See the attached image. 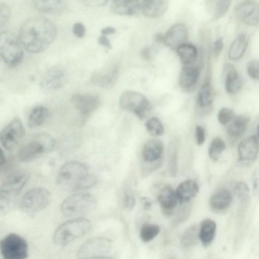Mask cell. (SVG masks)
I'll return each mask as SVG.
<instances>
[{"label":"cell","mask_w":259,"mask_h":259,"mask_svg":"<svg viewBox=\"0 0 259 259\" xmlns=\"http://www.w3.org/2000/svg\"><path fill=\"white\" fill-rule=\"evenodd\" d=\"M56 28L54 23L42 17H34L27 20L19 30V39L25 49L32 53L45 50L56 37Z\"/></svg>","instance_id":"obj_1"},{"label":"cell","mask_w":259,"mask_h":259,"mask_svg":"<svg viewBox=\"0 0 259 259\" xmlns=\"http://www.w3.org/2000/svg\"><path fill=\"white\" fill-rule=\"evenodd\" d=\"M96 178L90 174L88 167L77 161H70L60 167L56 178V184L67 191H75L92 187Z\"/></svg>","instance_id":"obj_2"},{"label":"cell","mask_w":259,"mask_h":259,"mask_svg":"<svg viewBox=\"0 0 259 259\" xmlns=\"http://www.w3.org/2000/svg\"><path fill=\"white\" fill-rule=\"evenodd\" d=\"M91 222L85 218H76L60 225L53 236L55 244L64 246L74 240L84 236L92 229Z\"/></svg>","instance_id":"obj_3"},{"label":"cell","mask_w":259,"mask_h":259,"mask_svg":"<svg viewBox=\"0 0 259 259\" xmlns=\"http://www.w3.org/2000/svg\"><path fill=\"white\" fill-rule=\"evenodd\" d=\"M95 197L88 193L72 194L61 204L62 214L67 217H78L89 213L95 207Z\"/></svg>","instance_id":"obj_4"},{"label":"cell","mask_w":259,"mask_h":259,"mask_svg":"<svg viewBox=\"0 0 259 259\" xmlns=\"http://www.w3.org/2000/svg\"><path fill=\"white\" fill-rule=\"evenodd\" d=\"M54 145V140L51 136L46 134H40L20 149L18 158L23 162L35 159L52 151Z\"/></svg>","instance_id":"obj_5"},{"label":"cell","mask_w":259,"mask_h":259,"mask_svg":"<svg viewBox=\"0 0 259 259\" xmlns=\"http://www.w3.org/2000/svg\"><path fill=\"white\" fill-rule=\"evenodd\" d=\"M0 54L5 63L10 67H15L22 61L23 52L21 47L11 32L2 31L0 34Z\"/></svg>","instance_id":"obj_6"},{"label":"cell","mask_w":259,"mask_h":259,"mask_svg":"<svg viewBox=\"0 0 259 259\" xmlns=\"http://www.w3.org/2000/svg\"><path fill=\"white\" fill-rule=\"evenodd\" d=\"M51 201L50 192L45 188L36 187L27 191L19 202L20 209L28 214L35 213L45 209Z\"/></svg>","instance_id":"obj_7"},{"label":"cell","mask_w":259,"mask_h":259,"mask_svg":"<svg viewBox=\"0 0 259 259\" xmlns=\"http://www.w3.org/2000/svg\"><path fill=\"white\" fill-rule=\"evenodd\" d=\"M1 252L4 259H26L28 246L26 240L16 233H10L1 241Z\"/></svg>","instance_id":"obj_8"},{"label":"cell","mask_w":259,"mask_h":259,"mask_svg":"<svg viewBox=\"0 0 259 259\" xmlns=\"http://www.w3.org/2000/svg\"><path fill=\"white\" fill-rule=\"evenodd\" d=\"M119 105L123 110L134 113L141 119L144 118L150 107L145 96L133 91H126L121 95Z\"/></svg>","instance_id":"obj_9"},{"label":"cell","mask_w":259,"mask_h":259,"mask_svg":"<svg viewBox=\"0 0 259 259\" xmlns=\"http://www.w3.org/2000/svg\"><path fill=\"white\" fill-rule=\"evenodd\" d=\"M111 241L104 237L91 238L80 246L77 253V259H92L108 255L111 249Z\"/></svg>","instance_id":"obj_10"},{"label":"cell","mask_w":259,"mask_h":259,"mask_svg":"<svg viewBox=\"0 0 259 259\" xmlns=\"http://www.w3.org/2000/svg\"><path fill=\"white\" fill-rule=\"evenodd\" d=\"M29 175L24 170L13 171L3 181L0 189V196L12 200L13 197L21 190L28 181Z\"/></svg>","instance_id":"obj_11"},{"label":"cell","mask_w":259,"mask_h":259,"mask_svg":"<svg viewBox=\"0 0 259 259\" xmlns=\"http://www.w3.org/2000/svg\"><path fill=\"white\" fill-rule=\"evenodd\" d=\"M25 130L19 119L15 118L9 122L2 131L1 143L7 150L13 149L23 138Z\"/></svg>","instance_id":"obj_12"},{"label":"cell","mask_w":259,"mask_h":259,"mask_svg":"<svg viewBox=\"0 0 259 259\" xmlns=\"http://www.w3.org/2000/svg\"><path fill=\"white\" fill-rule=\"evenodd\" d=\"M234 14L240 22L248 26L259 23V3L254 1H244L235 8Z\"/></svg>","instance_id":"obj_13"},{"label":"cell","mask_w":259,"mask_h":259,"mask_svg":"<svg viewBox=\"0 0 259 259\" xmlns=\"http://www.w3.org/2000/svg\"><path fill=\"white\" fill-rule=\"evenodd\" d=\"M68 78L67 72L64 68L55 67L49 69L42 76L39 87L46 93L55 91L62 87Z\"/></svg>","instance_id":"obj_14"},{"label":"cell","mask_w":259,"mask_h":259,"mask_svg":"<svg viewBox=\"0 0 259 259\" xmlns=\"http://www.w3.org/2000/svg\"><path fill=\"white\" fill-rule=\"evenodd\" d=\"M259 153V142L254 136H250L243 140L238 147V166H247L257 158Z\"/></svg>","instance_id":"obj_15"},{"label":"cell","mask_w":259,"mask_h":259,"mask_svg":"<svg viewBox=\"0 0 259 259\" xmlns=\"http://www.w3.org/2000/svg\"><path fill=\"white\" fill-rule=\"evenodd\" d=\"M71 101L82 117L85 118L92 113L100 104L97 96L77 94L72 96Z\"/></svg>","instance_id":"obj_16"},{"label":"cell","mask_w":259,"mask_h":259,"mask_svg":"<svg viewBox=\"0 0 259 259\" xmlns=\"http://www.w3.org/2000/svg\"><path fill=\"white\" fill-rule=\"evenodd\" d=\"M188 30L182 24H177L171 26L164 34L163 43L171 49H177L186 43L188 38Z\"/></svg>","instance_id":"obj_17"},{"label":"cell","mask_w":259,"mask_h":259,"mask_svg":"<svg viewBox=\"0 0 259 259\" xmlns=\"http://www.w3.org/2000/svg\"><path fill=\"white\" fill-rule=\"evenodd\" d=\"M225 88L230 94L238 93L242 86V79L235 67L231 64H225L223 71Z\"/></svg>","instance_id":"obj_18"},{"label":"cell","mask_w":259,"mask_h":259,"mask_svg":"<svg viewBox=\"0 0 259 259\" xmlns=\"http://www.w3.org/2000/svg\"><path fill=\"white\" fill-rule=\"evenodd\" d=\"M157 199L163 214L167 217L171 215L178 202L176 192L166 185L160 190Z\"/></svg>","instance_id":"obj_19"},{"label":"cell","mask_w":259,"mask_h":259,"mask_svg":"<svg viewBox=\"0 0 259 259\" xmlns=\"http://www.w3.org/2000/svg\"><path fill=\"white\" fill-rule=\"evenodd\" d=\"M118 74V68L114 66L105 70L93 72L90 79L94 85L102 88H109L115 82Z\"/></svg>","instance_id":"obj_20"},{"label":"cell","mask_w":259,"mask_h":259,"mask_svg":"<svg viewBox=\"0 0 259 259\" xmlns=\"http://www.w3.org/2000/svg\"><path fill=\"white\" fill-rule=\"evenodd\" d=\"M232 201V196L228 190H217L211 196L209 201L210 207L215 212H222L227 210Z\"/></svg>","instance_id":"obj_21"},{"label":"cell","mask_w":259,"mask_h":259,"mask_svg":"<svg viewBox=\"0 0 259 259\" xmlns=\"http://www.w3.org/2000/svg\"><path fill=\"white\" fill-rule=\"evenodd\" d=\"M142 1L115 0L110 6L111 11L120 15H133L141 12Z\"/></svg>","instance_id":"obj_22"},{"label":"cell","mask_w":259,"mask_h":259,"mask_svg":"<svg viewBox=\"0 0 259 259\" xmlns=\"http://www.w3.org/2000/svg\"><path fill=\"white\" fill-rule=\"evenodd\" d=\"M199 192L197 184L193 180H187L181 183L176 193L178 202L181 204L188 203L193 199Z\"/></svg>","instance_id":"obj_23"},{"label":"cell","mask_w":259,"mask_h":259,"mask_svg":"<svg viewBox=\"0 0 259 259\" xmlns=\"http://www.w3.org/2000/svg\"><path fill=\"white\" fill-rule=\"evenodd\" d=\"M168 2L165 0H145L142 1L141 12L150 18H155L162 16L167 11Z\"/></svg>","instance_id":"obj_24"},{"label":"cell","mask_w":259,"mask_h":259,"mask_svg":"<svg viewBox=\"0 0 259 259\" xmlns=\"http://www.w3.org/2000/svg\"><path fill=\"white\" fill-rule=\"evenodd\" d=\"M163 144L159 139H150L146 142L142 149V157L146 162H152L161 158Z\"/></svg>","instance_id":"obj_25"},{"label":"cell","mask_w":259,"mask_h":259,"mask_svg":"<svg viewBox=\"0 0 259 259\" xmlns=\"http://www.w3.org/2000/svg\"><path fill=\"white\" fill-rule=\"evenodd\" d=\"M249 42V36L246 33L238 35L231 44L228 58L231 60L240 59L245 53Z\"/></svg>","instance_id":"obj_26"},{"label":"cell","mask_w":259,"mask_h":259,"mask_svg":"<svg viewBox=\"0 0 259 259\" xmlns=\"http://www.w3.org/2000/svg\"><path fill=\"white\" fill-rule=\"evenodd\" d=\"M217 225L211 219L203 220L199 228V240L204 247H207L212 242L215 235Z\"/></svg>","instance_id":"obj_27"},{"label":"cell","mask_w":259,"mask_h":259,"mask_svg":"<svg viewBox=\"0 0 259 259\" xmlns=\"http://www.w3.org/2000/svg\"><path fill=\"white\" fill-rule=\"evenodd\" d=\"M199 76V70L195 67L185 66L181 69L179 82L182 89L189 90L196 84Z\"/></svg>","instance_id":"obj_28"},{"label":"cell","mask_w":259,"mask_h":259,"mask_svg":"<svg viewBox=\"0 0 259 259\" xmlns=\"http://www.w3.org/2000/svg\"><path fill=\"white\" fill-rule=\"evenodd\" d=\"M249 120L246 115L235 116L228 126L227 131L228 135L232 138L241 136L246 131Z\"/></svg>","instance_id":"obj_29"},{"label":"cell","mask_w":259,"mask_h":259,"mask_svg":"<svg viewBox=\"0 0 259 259\" xmlns=\"http://www.w3.org/2000/svg\"><path fill=\"white\" fill-rule=\"evenodd\" d=\"M214 99L212 87L208 80L201 87L197 98V104L200 107L212 106Z\"/></svg>","instance_id":"obj_30"},{"label":"cell","mask_w":259,"mask_h":259,"mask_svg":"<svg viewBox=\"0 0 259 259\" xmlns=\"http://www.w3.org/2000/svg\"><path fill=\"white\" fill-rule=\"evenodd\" d=\"M177 54L181 62L185 65L190 64L196 58L197 50L193 45L185 43L177 49Z\"/></svg>","instance_id":"obj_31"},{"label":"cell","mask_w":259,"mask_h":259,"mask_svg":"<svg viewBox=\"0 0 259 259\" xmlns=\"http://www.w3.org/2000/svg\"><path fill=\"white\" fill-rule=\"evenodd\" d=\"M49 114L48 109L42 106L33 108L30 111L28 118V125L30 127H35L40 125Z\"/></svg>","instance_id":"obj_32"},{"label":"cell","mask_w":259,"mask_h":259,"mask_svg":"<svg viewBox=\"0 0 259 259\" xmlns=\"http://www.w3.org/2000/svg\"><path fill=\"white\" fill-rule=\"evenodd\" d=\"M199 228L197 225H192L184 231L180 241L183 247H191L197 243L199 240Z\"/></svg>","instance_id":"obj_33"},{"label":"cell","mask_w":259,"mask_h":259,"mask_svg":"<svg viewBox=\"0 0 259 259\" xmlns=\"http://www.w3.org/2000/svg\"><path fill=\"white\" fill-rule=\"evenodd\" d=\"M33 3L37 10L46 13L59 11L65 5L64 1L59 0L34 1Z\"/></svg>","instance_id":"obj_34"},{"label":"cell","mask_w":259,"mask_h":259,"mask_svg":"<svg viewBox=\"0 0 259 259\" xmlns=\"http://www.w3.org/2000/svg\"><path fill=\"white\" fill-rule=\"evenodd\" d=\"M160 228L156 224H145L140 228L139 236L145 243L153 240L160 233Z\"/></svg>","instance_id":"obj_35"},{"label":"cell","mask_w":259,"mask_h":259,"mask_svg":"<svg viewBox=\"0 0 259 259\" xmlns=\"http://www.w3.org/2000/svg\"><path fill=\"white\" fill-rule=\"evenodd\" d=\"M225 148L226 145L223 140L220 137H215L209 145L208 150V156L213 161H217Z\"/></svg>","instance_id":"obj_36"},{"label":"cell","mask_w":259,"mask_h":259,"mask_svg":"<svg viewBox=\"0 0 259 259\" xmlns=\"http://www.w3.org/2000/svg\"><path fill=\"white\" fill-rule=\"evenodd\" d=\"M178 144L172 143L170 145L168 150V168L170 175L175 177L178 168Z\"/></svg>","instance_id":"obj_37"},{"label":"cell","mask_w":259,"mask_h":259,"mask_svg":"<svg viewBox=\"0 0 259 259\" xmlns=\"http://www.w3.org/2000/svg\"><path fill=\"white\" fill-rule=\"evenodd\" d=\"M148 132L153 136H161L164 133L162 124L157 118L153 117L149 118L145 123Z\"/></svg>","instance_id":"obj_38"},{"label":"cell","mask_w":259,"mask_h":259,"mask_svg":"<svg viewBox=\"0 0 259 259\" xmlns=\"http://www.w3.org/2000/svg\"><path fill=\"white\" fill-rule=\"evenodd\" d=\"M231 3V2L228 0L217 1L212 19L217 20L223 17L228 11Z\"/></svg>","instance_id":"obj_39"},{"label":"cell","mask_w":259,"mask_h":259,"mask_svg":"<svg viewBox=\"0 0 259 259\" xmlns=\"http://www.w3.org/2000/svg\"><path fill=\"white\" fill-rule=\"evenodd\" d=\"M233 191L235 195L241 200L246 201L249 196V189L245 183L240 181L234 187Z\"/></svg>","instance_id":"obj_40"},{"label":"cell","mask_w":259,"mask_h":259,"mask_svg":"<svg viewBox=\"0 0 259 259\" xmlns=\"http://www.w3.org/2000/svg\"><path fill=\"white\" fill-rule=\"evenodd\" d=\"M234 111L229 108H222L219 112L218 119L220 123L223 125L229 123L235 117Z\"/></svg>","instance_id":"obj_41"},{"label":"cell","mask_w":259,"mask_h":259,"mask_svg":"<svg viewBox=\"0 0 259 259\" xmlns=\"http://www.w3.org/2000/svg\"><path fill=\"white\" fill-rule=\"evenodd\" d=\"M248 75L251 78L259 81V61L252 60L248 62L246 66Z\"/></svg>","instance_id":"obj_42"},{"label":"cell","mask_w":259,"mask_h":259,"mask_svg":"<svg viewBox=\"0 0 259 259\" xmlns=\"http://www.w3.org/2000/svg\"><path fill=\"white\" fill-rule=\"evenodd\" d=\"M146 162L147 163L144 166L143 170L142 171V173L144 176H149L154 171L159 168L162 165V159L161 158L154 161Z\"/></svg>","instance_id":"obj_43"},{"label":"cell","mask_w":259,"mask_h":259,"mask_svg":"<svg viewBox=\"0 0 259 259\" xmlns=\"http://www.w3.org/2000/svg\"><path fill=\"white\" fill-rule=\"evenodd\" d=\"M10 8L5 4H0V24H5L8 20L10 16Z\"/></svg>","instance_id":"obj_44"},{"label":"cell","mask_w":259,"mask_h":259,"mask_svg":"<svg viewBox=\"0 0 259 259\" xmlns=\"http://www.w3.org/2000/svg\"><path fill=\"white\" fill-rule=\"evenodd\" d=\"M195 136L197 145L199 146L202 145L205 139L204 128L200 125L197 126L195 129Z\"/></svg>","instance_id":"obj_45"},{"label":"cell","mask_w":259,"mask_h":259,"mask_svg":"<svg viewBox=\"0 0 259 259\" xmlns=\"http://www.w3.org/2000/svg\"><path fill=\"white\" fill-rule=\"evenodd\" d=\"M224 47L223 39L222 37L217 38L213 43L212 47L213 55L217 57L221 54Z\"/></svg>","instance_id":"obj_46"},{"label":"cell","mask_w":259,"mask_h":259,"mask_svg":"<svg viewBox=\"0 0 259 259\" xmlns=\"http://www.w3.org/2000/svg\"><path fill=\"white\" fill-rule=\"evenodd\" d=\"M72 30L75 36L79 38L83 37L85 33V28L84 25L80 22L74 24Z\"/></svg>","instance_id":"obj_47"},{"label":"cell","mask_w":259,"mask_h":259,"mask_svg":"<svg viewBox=\"0 0 259 259\" xmlns=\"http://www.w3.org/2000/svg\"><path fill=\"white\" fill-rule=\"evenodd\" d=\"M252 183L253 193H259V168H257L253 171L252 174Z\"/></svg>","instance_id":"obj_48"},{"label":"cell","mask_w":259,"mask_h":259,"mask_svg":"<svg viewBox=\"0 0 259 259\" xmlns=\"http://www.w3.org/2000/svg\"><path fill=\"white\" fill-rule=\"evenodd\" d=\"M189 213V208L188 206L184 207L181 210H180L177 217L175 219V223H180L186 219Z\"/></svg>","instance_id":"obj_49"},{"label":"cell","mask_w":259,"mask_h":259,"mask_svg":"<svg viewBox=\"0 0 259 259\" xmlns=\"http://www.w3.org/2000/svg\"><path fill=\"white\" fill-rule=\"evenodd\" d=\"M136 200L134 195L129 192H126L125 195V204L126 207L129 209L133 208L135 205Z\"/></svg>","instance_id":"obj_50"},{"label":"cell","mask_w":259,"mask_h":259,"mask_svg":"<svg viewBox=\"0 0 259 259\" xmlns=\"http://www.w3.org/2000/svg\"><path fill=\"white\" fill-rule=\"evenodd\" d=\"M98 41L99 44L109 49H111L112 48L111 44L108 39V38L105 35H101L100 36L98 39Z\"/></svg>","instance_id":"obj_51"},{"label":"cell","mask_w":259,"mask_h":259,"mask_svg":"<svg viewBox=\"0 0 259 259\" xmlns=\"http://www.w3.org/2000/svg\"><path fill=\"white\" fill-rule=\"evenodd\" d=\"M141 57L145 60H149L151 57V48L149 47L144 48L141 52Z\"/></svg>","instance_id":"obj_52"},{"label":"cell","mask_w":259,"mask_h":259,"mask_svg":"<svg viewBox=\"0 0 259 259\" xmlns=\"http://www.w3.org/2000/svg\"><path fill=\"white\" fill-rule=\"evenodd\" d=\"M116 29L111 26H107L103 28L101 31V33L102 35H107L115 33Z\"/></svg>","instance_id":"obj_53"},{"label":"cell","mask_w":259,"mask_h":259,"mask_svg":"<svg viewBox=\"0 0 259 259\" xmlns=\"http://www.w3.org/2000/svg\"><path fill=\"white\" fill-rule=\"evenodd\" d=\"M142 203L145 209H148L152 204L151 201L147 197H143L141 199Z\"/></svg>","instance_id":"obj_54"},{"label":"cell","mask_w":259,"mask_h":259,"mask_svg":"<svg viewBox=\"0 0 259 259\" xmlns=\"http://www.w3.org/2000/svg\"><path fill=\"white\" fill-rule=\"evenodd\" d=\"M164 34L161 33H156L154 36V39L158 42H161L164 41Z\"/></svg>","instance_id":"obj_55"},{"label":"cell","mask_w":259,"mask_h":259,"mask_svg":"<svg viewBox=\"0 0 259 259\" xmlns=\"http://www.w3.org/2000/svg\"><path fill=\"white\" fill-rule=\"evenodd\" d=\"M6 163V159L5 155L2 150L1 151V157H0V164L2 166Z\"/></svg>","instance_id":"obj_56"},{"label":"cell","mask_w":259,"mask_h":259,"mask_svg":"<svg viewBox=\"0 0 259 259\" xmlns=\"http://www.w3.org/2000/svg\"><path fill=\"white\" fill-rule=\"evenodd\" d=\"M92 259H114V258L113 257H112L111 256H110L108 255H106V256H100V257H96V258H92Z\"/></svg>","instance_id":"obj_57"},{"label":"cell","mask_w":259,"mask_h":259,"mask_svg":"<svg viewBox=\"0 0 259 259\" xmlns=\"http://www.w3.org/2000/svg\"><path fill=\"white\" fill-rule=\"evenodd\" d=\"M257 133H258V135L259 136V124H258V126H257Z\"/></svg>","instance_id":"obj_58"},{"label":"cell","mask_w":259,"mask_h":259,"mask_svg":"<svg viewBox=\"0 0 259 259\" xmlns=\"http://www.w3.org/2000/svg\"><path fill=\"white\" fill-rule=\"evenodd\" d=\"M171 259H174V258H171Z\"/></svg>","instance_id":"obj_59"}]
</instances>
